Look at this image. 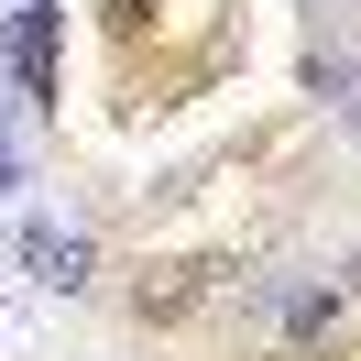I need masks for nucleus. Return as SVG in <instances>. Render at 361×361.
I'll return each mask as SVG.
<instances>
[{
	"label": "nucleus",
	"mask_w": 361,
	"mask_h": 361,
	"mask_svg": "<svg viewBox=\"0 0 361 361\" xmlns=\"http://www.w3.org/2000/svg\"><path fill=\"white\" fill-rule=\"evenodd\" d=\"M23 88H33V99H55V23H44V11L23 23Z\"/></svg>",
	"instance_id": "obj_1"
},
{
	"label": "nucleus",
	"mask_w": 361,
	"mask_h": 361,
	"mask_svg": "<svg viewBox=\"0 0 361 361\" xmlns=\"http://www.w3.org/2000/svg\"><path fill=\"white\" fill-rule=\"evenodd\" d=\"M77 263H88L77 241H33V274H44V285H77Z\"/></svg>",
	"instance_id": "obj_2"
}]
</instances>
